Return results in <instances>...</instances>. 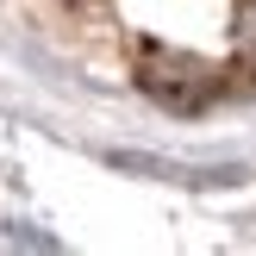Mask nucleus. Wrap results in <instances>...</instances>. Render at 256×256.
I'll list each match as a JSON object with an SVG mask.
<instances>
[{
	"mask_svg": "<svg viewBox=\"0 0 256 256\" xmlns=\"http://www.w3.org/2000/svg\"><path fill=\"white\" fill-rule=\"evenodd\" d=\"M138 88L150 100H162V106H175V112H194V106H206L219 94V69L188 56V50H169V44L144 38L138 44Z\"/></svg>",
	"mask_w": 256,
	"mask_h": 256,
	"instance_id": "1",
	"label": "nucleus"
},
{
	"mask_svg": "<svg viewBox=\"0 0 256 256\" xmlns=\"http://www.w3.org/2000/svg\"><path fill=\"white\" fill-rule=\"evenodd\" d=\"M232 62L244 75H256V0H238L232 12Z\"/></svg>",
	"mask_w": 256,
	"mask_h": 256,
	"instance_id": "2",
	"label": "nucleus"
},
{
	"mask_svg": "<svg viewBox=\"0 0 256 256\" xmlns=\"http://www.w3.org/2000/svg\"><path fill=\"white\" fill-rule=\"evenodd\" d=\"M75 6H88V0H75Z\"/></svg>",
	"mask_w": 256,
	"mask_h": 256,
	"instance_id": "3",
	"label": "nucleus"
}]
</instances>
